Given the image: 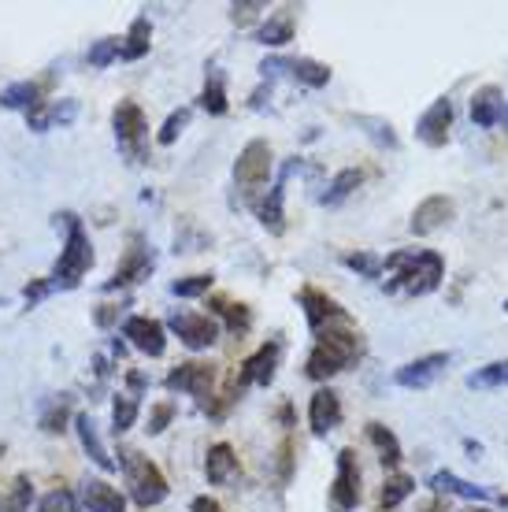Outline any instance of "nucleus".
<instances>
[{
    "mask_svg": "<svg viewBox=\"0 0 508 512\" xmlns=\"http://www.w3.org/2000/svg\"><path fill=\"white\" fill-rule=\"evenodd\" d=\"M382 275L386 294H434L445 279V256L438 249H397L382 260Z\"/></svg>",
    "mask_w": 508,
    "mask_h": 512,
    "instance_id": "obj_1",
    "label": "nucleus"
},
{
    "mask_svg": "<svg viewBox=\"0 0 508 512\" xmlns=\"http://www.w3.org/2000/svg\"><path fill=\"white\" fill-rule=\"evenodd\" d=\"M360 357H364V334L356 331L353 316H349V320L316 334V346L308 349L305 357V375L312 383H331L334 375H342Z\"/></svg>",
    "mask_w": 508,
    "mask_h": 512,
    "instance_id": "obj_2",
    "label": "nucleus"
},
{
    "mask_svg": "<svg viewBox=\"0 0 508 512\" xmlns=\"http://www.w3.org/2000/svg\"><path fill=\"white\" fill-rule=\"evenodd\" d=\"M56 227H64L67 238H64V249L56 256V268H52L49 282L52 290H78L82 279H86L93 264H97V253H93V242H89V231L86 223L75 216V212H56L52 216Z\"/></svg>",
    "mask_w": 508,
    "mask_h": 512,
    "instance_id": "obj_3",
    "label": "nucleus"
},
{
    "mask_svg": "<svg viewBox=\"0 0 508 512\" xmlns=\"http://www.w3.org/2000/svg\"><path fill=\"white\" fill-rule=\"evenodd\" d=\"M119 468H123V479L130 487V501L138 509H156L160 501H167L171 487H167V475L156 468L149 457H141L138 449H119Z\"/></svg>",
    "mask_w": 508,
    "mask_h": 512,
    "instance_id": "obj_4",
    "label": "nucleus"
},
{
    "mask_svg": "<svg viewBox=\"0 0 508 512\" xmlns=\"http://www.w3.org/2000/svg\"><path fill=\"white\" fill-rule=\"evenodd\" d=\"M112 130L119 153L127 156L130 164H149V123L141 112L138 101H119L112 108Z\"/></svg>",
    "mask_w": 508,
    "mask_h": 512,
    "instance_id": "obj_5",
    "label": "nucleus"
},
{
    "mask_svg": "<svg viewBox=\"0 0 508 512\" xmlns=\"http://www.w3.org/2000/svg\"><path fill=\"white\" fill-rule=\"evenodd\" d=\"M360 501H364V475H360L356 449L345 446V449H338V461H334V479H331V487H327V509L356 512Z\"/></svg>",
    "mask_w": 508,
    "mask_h": 512,
    "instance_id": "obj_6",
    "label": "nucleus"
},
{
    "mask_svg": "<svg viewBox=\"0 0 508 512\" xmlns=\"http://www.w3.org/2000/svg\"><path fill=\"white\" fill-rule=\"evenodd\" d=\"M271 171H275V153H271V141L253 138L242 153H238V160H234V186H238V190L253 201V193L260 190V186H267Z\"/></svg>",
    "mask_w": 508,
    "mask_h": 512,
    "instance_id": "obj_7",
    "label": "nucleus"
},
{
    "mask_svg": "<svg viewBox=\"0 0 508 512\" xmlns=\"http://www.w3.org/2000/svg\"><path fill=\"white\" fill-rule=\"evenodd\" d=\"M216 379H219V368L216 364H208V360H186V364H178L171 368L164 379V386L171 394H190L197 397V405H208L212 394H216Z\"/></svg>",
    "mask_w": 508,
    "mask_h": 512,
    "instance_id": "obj_8",
    "label": "nucleus"
},
{
    "mask_svg": "<svg viewBox=\"0 0 508 512\" xmlns=\"http://www.w3.org/2000/svg\"><path fill=\"white\" fill-rule=\"evenodd\" d=\"M156 268V253L153 245H149V238L145 234H130L127 238V253H123V260H119V268H115V275L108 282H104V290L112 294V290H127V286H134V282L149 279Z\"/></svg>",
    "mask_w": 508,
    "mask_h": 512,
    "instance_id": "obj_9",
    "label": "nucleus"
},
{
    "mask_svg": "<svg viewBox=\"0 0 508 512\" xmlns=\"http://www.w3.org/2000/svg\"><path fill=\"white\" fill-rule=\"evenodd\" d=\"M260 75H264V82H271V78H293L297 86H308V90H323L327 82H331V67L319 64V60H312V56H267L264 64H260Z\"/></svg>",
    "mask_w": 508,
    "mask_h": 512,
    "instance_id": "obj_10",
    "label": "nucleus"
},
{
    "mask_svg": "<svg viewBox=\"0 0 508 512\" xmlns=\"http://www.w3.org/2000/svg\"><path fill=\"white\" fill-rule=\"evenodd\" d=\"M167 327L178 334V342L190 349V353H204V349H212L219 342V323H216V316H208V312L175 308Z\"/></svg>",
    "mask_w": 508,
    "mask_h": 512,
    "instance_id": "obj_11",
    "label": "nucleus"
},
{
    "mask_svg": "<svg viewBox=\"0 0 508 512\" xmlns=\"http://www.w3.org/2000/svg\"><path fill=\"white\" fill-rule=\"evenodd\" d=\"M297 305L305 308V323H308V331H312V338L323 334L327 327H334V323L349 320V312H345L327 290H319V286H312V282L297 290Z\"/></svg>",
    "mask_w": 508,
    "mask_h": 512,
    "instance_id": "obj_12",
    "label": "nucleus"
},
{
    "mask_svg": "<svg viewBox=\"0 0 508 512\" xmlns=\"http://www.w3.org/2000/svg\"><path fill=\"white\" fill-rule=\"evenodd\" d=\"M301 167H305V164L293 156L290 164L279 171V179H275V186L267 190L264 201H256V205H253L256 219H260V227H264L267 234H275V238H279V234H286V208H282V205H286V182H290V175H293V171H301Z\"/></svg>",
    "mask_w": 508,
    "mask_h": 512,
    "instance_id": "obj_13",
    "label": "nucleus"
},
{
    "mask_svg": "<svg viewBox=\"0 0 508 512\" xmlns=\"http://www.w3.org/2000/svg\"><path fill=\"white\" fill-rule=\"evenodd\" d=\"M453 219H457V201H453V197H445V193H431V197H423L420 205L412 208L408 227H412L416 238H431V234L445 231Z\"/></svg>",
    "mask_w": 508,
    "mask_h": 512,
    "instance_id": "obj_14",
    "label": "nucleus"
},
{
    "mask_svg": "<svg viewBox=\"0 0 508 512\" xmlns=\"http://www.w3.org/2000/svg\"><path fill=\"white\" fill-rule=\"evenodd\" d=\"M279 360H282V342L279 338H267L253 357L242 360V368L234 375L238 390L245 394V386H271L275 383V372H279Z\"/></svg>",
    "mask_w": 508,
    "mask_h": 512,
    "instance_id": "obj_15",
    "label": "nucleus"
},
{
    "mask_svg": "<svg viewBox=\"0 0 508 512\" xmlns=\"http://www.w3.org/2000/svg\"><path fill=\"white\" fill-rule=\"evenodd\" d=\"M449 360H453L449 353H427V357L408 360V364H401L394 372V383L401 390H427V386H434L445 375Z\"/></svg>",
    "mask_w": 508,
    "mask_h": 512,
    "instance_id": "obj_16",
    "label": "nucleus"
},
{
    "mask_svg": "<svg viewBox=\"0 0 508 512\" xmlns=\"http://www.w3.org/2000/svg\"><path fill=\"white\" fill-rule=\"evenodd\" d=\"M123 338L145 357H164L167 353V327L153 316H130L123 323Z\"/></svg>",
    "mask_w": 508,
    "mask_h": 512,
    "instance_id": "obj_17",
    "label": "nucleus"
},
{
    "mask_svg": "<svg viewBox=\"0 0 508 512\" xmlns=\"http://www.w3.org/2000/svg\"><path fill=\"white\" fill-rule=\"evenodd\" d=\"M449 130H453V101L449 97H438V101L416 119V138L427 145V149H442L449 141Z\"/></svg>",
    "mask_w": 508,
    "mask_h": 512,
    "instance_id": "obj_18",
    "label": "nucleus"
},
{
    "mask_svg": "<svg viewBox=\"0 0 508 512\" xmlns=\"http://www.w3.org/2000/svg\"><path fill=\"white\" fill-rule=\"evenodd\" d=\"M342 423V397L334 394L331 386H319L312 401H308V427L316 438H327Z\"/></svg>",
    "mask_w": 508,
    "mask_h": 512,
    "instance_id": "obj_19",
    "label": "nucleus"
},
{
    "mask_svg": "<svg viewBox=\"0 0 508 512\" xmlns=\"http://www.w3.org/2000/svg\"><path fill=\"white\" fill-rule=\"evenodd\" d=\"M242 475V464H238V453L230 442H216V446H208L204 453V479L212 483V487H227Z\"/></svg>",
    "mask_w": 508,
    "mask_h": 512,
    "instance_id": "obj_20",
    "label": "nucleus"
},
{
    "mask_svg": "<svg viewBox=\"0 0 508 512\" xmlns=\"http://www.w3.org/2000/svg\"><path fill=\"white\" fill-rule=\"evenodd\" d=\"M293 30H297V8L282 4L279 12H271L264 23L256 26V41L267 45V49H282L293 41Z\"/></svg>",
    "mask_w": 508,
    "mask_h": 512,
    "instance_id": "obj_21",
    "label": "nucleus"
},
{
    "mask_svg": "<svg viewBox=\"0 0 508 512\" xmlns=\"http://www.w3.org/2000/svg\"><path fill=\"white\" fill-rule=\"evenodd\" d=\"M427 487H431V494H442V498H449V494H460V498H468L471 505L479 501H497V494L494 490H486V487H475V483H468V479H460L457 472H434L431 479H427Z\"/></svg>",
    "mask_w": 508,
    "mask_h": 512,
    "instance_id": "obj_22",
    "label": "nucleus"
},
{
    "mask_svg": "<svg viewBox=\"0 0 508 512\" xmlns=\"http://www.w3.org/2000/svg\"><path fill=\"white\" fill-rule=\"evenodd\" d=\"M78 116V101H41L38 108H30L26 112V127L34 130V134H45L49 127H67V123H75Z\"/></svg>",
    "mask_w": 508,
    "mask_h": 512,
    "instance_id": "obj_23",
    "label": "nucleus"
},
{
    "mask_svg": "<svg viewBox=\"0 0 508 512\" xmlns=\"http://www.w3.org/2000/svg\"><path fill=\"white\" fill-rule=\"evenodd\" d=\"M153 49V23H149V15H134V23L127 26V34L119 38V60H127V64H138L145 60Z\"/></svg>",
    "mask_w": 508,
    "mask_h": 512,
    "instance_id": "obj_24",
    "label": "nucleus"
},
{
    "mask_svg": "<svg viewBox=\"0 0 508 512\" xmlns=\"http://www.w3.org/2000/svg\"><path fill=\"white\" fill-rule=\"evenodd\" d=\"M501 112H505V93H501V86H479L475 97H471V123L490 130L501 123Z\"/></svg>",
    "mask_w": 508,
    "mask_h": 512,
    "instance_id": "obj_25",
    "label": "nucleus"
},
{
    "mask_svg": "<svg viewBox=\"0 0 508 512\" xmlns=\"http://www.w3.org/2000/svg\"><path fill=\"white\" fill-rule=\"evenodd\" d=\"M75 431H78V442H82V449H86V457L101 472H115L119 464L108 457V449H104V442H101V435H97V423H93V416L89 412H78L75 416Z\"/></svg>",
    "mask_w": 508,
    "mask_h": 512,
    "instance_id": "obj_26",
    "label": "nucleus"
},
{
    "mask_svg": "<svg viewBox=\"0 0 508 512\" xmlns=\"http://www.w3.org/2000/svg\"><path fill=\"white\" fill-rule=\"evenodd\" d=\"M82 505H86L89 512H127V498H123L119 487H112L108 479H86Z\"/></svg>",
    "mask_w": 508,
    "mask_h": 512,
    "instance_id": "obj_27",
    "label": "nucleus"
},
{
    "mask_svg": "<svg viewBox=\"0 0 508 512\" xmlns=\"http://www.w3.org/2000/svg\"><path fill=\"white\" fill-rule=\"evenodd\" d=\"M368 442L375 446V453H379L382 468H390V472H397V468H401V461H405V449H401L397 435L386 427V423H379V420L368 423Z\"/></svg>",
    "mask_w": 508,
    "mask_h": 512,
    "instance_id": "obj_28",
    "label": "nucleus"
},
{
    "mask_svg": "<svg viewBox=\"0 0 508 512\" xmlns=\"http://www.w3.org/2000/svg\"><path fill=\"white\" fill-rule=\"evenodd\" d=\"M41 97H45V82H34V78H23V82H12L0 90V108L8 112H30L38 108Z\"/></svg>",
    "mask_w": 508,
    "mask_h": 512,
    "instance_id": "obj_29",
    "label": "nucleus"
},
{
    "mask_svg": "<svg viewBox=\"0 0 508 512\" xmlns=\"http://www.w3.org/2000/svg\"><path fill=\"white\" fill-rule=\"evenodd\" d=\"M201 108H204V112H208V116H227V112H230L227 75H223V71H219L216 64H208V75H204Z\"/></svg>",
    "mask_w": 508,
    "mask_h": 512,
    "instance_id": "obj_30",
    "label": "nucleus"
},
{
    "mask_svg": "<svg viewBox=\"0 0 508 512\" xmlns=\"http://www.w3.org/2000/svg\"><path fill=\"white\" fill-rule=\"evenodd\" d=\"M208 308H212V316H223V323H227V331L234 334V338L249 334V327H253V308L242 305V301H230V297H212V301H208Z\"/></svg>",
    "mask_w": 508,
    "mask_h": 512,
    "instance_id": "obj_31",
    "label": "nucleus"
},
{
    "mask_svg": "<svg viewBox=\"0 0 508 512\" xmlns=\"http://www.w3.org/2000/svg\"><path fill=\"white\" fill-rule=\"evenodd\" d=\"M360 186H364V171H360V167H342V171H338V175L331 179L327 193L319 197V205H327V208L345 205V201H349V197H353Z\"/></svg>",
    "mask_w": 508,
    "mask_h": 512,
    "instance_id": "obj_32",
    "label": "nucleus"
},
{
    "mask_svg": "<svg viewBox=\"0 0 508 512\" xmlns=\"http://www.w3.org/2000/svg\"><path fill=\"white\" fill-rule=\"evenodd\" d=\"M71 412H75V401H71V394L49 397V401H45V409H41V416H38V427L45 431V435H64Z\"/></svg>",
    "mask_w": 508,
    "mask_h": 512,
    "instance_id": "obj_33",
    "label": "nucleus"
},
{
    "mask_svg": "<svg viewBox=\"0 0 508 512\" xmlns=\"http://www.w3.org/2000/svg\"><path fill=\"white\" fill-rule=\"evenodd\" d=\"M416 494V479L408 472H394V475H386V483H382L379 490V512H394L401 501H408Z\"/></svg>",
    "mask_w": 508,
    "mask_h": 512,
    "instance_id": "obj_34",
    "label": "nucleus"
},
{
    "mask_svg": "<svg viewBox=\"0 0 508 512\" xmlns=\"http://www.w3.org/2000/svg\"><path fill=\"white\" fill-rule=\"evenodd\" d=\"M464 386L468 390H505L508 386V357L505 360H490V364H483V368H475V372H468V379H464Z\"/></svg>",
    "mask_w": 508,
    "mask_h": 512,
    "instance_id": "obj_35",
    "label": "nucleus"
},
{
    "mask_svg": "<svg viewBox=\"0 0 508 512\" xmlns=\"http://www.w3.org/2000/svg\"><path fill=\"white\" fill-rule=\"evenodd\" d=\"M353 123L364 134H368L379 149H386V153H397L401 149V138H397V130H394V123L390 119H379V116H353Z\"/></svg>",
    "mask_w": 508,
    "mask_h": 512,
    "instance_id": "obj_36",
    "label": "nucleus"
},
{
    "mask_svg": "<svg viewBox=\"0 0 508 512\" xmlns=\"http://www.w3.org/2000/svg\"><path fill=\"white\" fill-rule=\"evenodd\" d=\"M30 501H34L30 475H15L12 483L0 490V512H30Z\"/></svg>",
    "mask_w": 508,
    "mask_h": 512,
    "instance_id": "obj_37",
    "label": "nucleus"
},
{
    "mask_svg": "<svg viewBox=\"0 0 508 512\" xmlns=\"http://www.w3.org/2000/svg\"><path fill=\"white\" fill-rule=\"evenodd\" d=\"M138 412H141V401L134 394H119L112 405V435H127L130 427L138 423Z\"/></svg>",
    "mask_w": 508,
    "mask_h": 512,
    "instance_id": "obj_38",
    "label": "nucleus"
},
{
    "mask_svg": "<svg viewBox=\"0 0 508 512\" xmlns=\"http://www.w3.org/2000/svg\"><path fill=\"white\" fill-rule=\"evenodd\" d=\"M115 60H119V38H101L93 41L86 52V64L93 67V71H104V67H112Z\"/></svg>",
    "mask_w": 508,
    "mask_h": 512,
    "instance_id": "obj_39",
    "label": "nucleus"
},
{
    "mask_svg": "<svg viewBox=\"0 0 508 512\" xmlns=\"http://www.w3.org/2000/svg\"><path fill=\"white\" fill-rule=\"evenodd\" d=\"M190 119H193V108H186V104H182V108H175V112L164 119V127H160L156 141H160V145H175V141L182 138V130L190 127Z\"/></svg>",
    "mask_w": 508,
    "mask_h": 512,
    "instance_id": "obj_40",
    "label": "nucleus"
},
{
    "mask_svg": "<svg viewBox=\"0 0 508 512\" xmlns=\"http://www.w3.org/2000/svg\"><path fill=\"white\" fill-rule=\"evenodd\" d=\"M212 282H216V275H186V279L171 282V294L175 297H208Z\"/></svg>",
    "mask_w": 508,
    "mask_h": 512,
    "instance_id": "obj_41",
    "label": "nucleus"
},
{
    "mask_svg": "<svg viewBox=\"0 0 508 512\" xmlns=\"http://www.w3.org/2000/svg\"><path fill=\"white\" fill-rule=\"evenodd\" d=\"M342 264L356 275H364V279H379L382 275V260L375 253H345Z\"/></svg>",
    "mask_w": 508,
    "mask_h": 512,
    "instance_id": "obj_42",
    "label": "nucleus"
},
{
    "mask_svg": "<svg viewBox=\"0 0 508 512\" xmlns=\"http://www.w3.org/2000/svg\"><path fill=\"white\" fill-rule=\"evenodd\" d=\"M260 12H267L264 0H234V4H230V23L253 26L256 19H260Z\"/></svg>",
    "mask_w": 508,
    "mask_h": 512,
    "instance_id": "obj_43",
    "label": "nucleus"
},
{
    "mask_svg": "<svg viewBox=\"0 0 508 512\" xmlns=\"http://www.w3.org/2000/svg\"><path fill=\"white\" fill-rule=\"evenodd\" d=\"M275 479H279V487H286L293 479V438L286 435L275 449Z\"/></svg>",
    "mask_w": 508,
    "mask_h": 512,
    "instance_id": "obj_44",
    "label": "nucleus"
},
{
    "mask_svg": "<svg viewBox=\"0 0 508 512\" xmlns=\"http://www.w3.org/2000/svg\"><path fill=\"white\" fill-rule=\"evenodd\" d=\"M212 242V234L193 231V223H182V234H175V253H201Z\"/></svg>",
    "mask_w": 508,
    "mask_h": 512,
    "instance_id": "obj_45",
    "label": "nucleus"
},
{
    "mask_svg": "<svg viewBox=\"0 0 508 512\" xmlns=\"http://www.w3.org/2000/svg\"><path fill=\"white\" fill-rule=\"evenodd\" d=\"M171 420H175V405L171 401H156L153 409H149V435H164L167 427H171Z\"/></svg>",
    "mask_w": 508,
    "mask_h": 512,
    "instance_id": "obj_46",
    "label": "nucleus"
},
{
    "mask_svg": "<svg viewBox=\"0 0 508 512\" xmlns=\"http://www.w3.org/2000/svg\"><path fill=\"white\" fill-rule=\"evenodd\" d=\"M38 512H75V501H71V494H67L64 487L49 490V494L38 501Z\"/></svg>",
    "mask_w": 508,
    "mask_h": 512,
    "instance_id": "obj_47",
    "label": "nucleus"
},
{
    "mask_svg": "<svg viewBox=\"0 0 508 512\" xmlns=\"http://www.w3.org/2000/svg\"><path fill=\"white\" fill-rule=\"evenodd\" d=\"M49 294H52V282H49V279H34V282H26V286H23V301H26V308L41 305V301H45Z\"/></svg>",
    "mask_w": 508,
    "mask_h": 512,
    "instance_id": "obj_48",
    "label": "nucleus"
},
{
    "mask_svg": "<svg viewBox=\"0 0 508 512\" xmlns=\"http://www.w3.org/2000/svg\"><path fill=\"white\" fill-rule=\"evenodd\" d=\"M115 320H119V305H97V312H93V323H97L101 331H108Z\"/></svg>",
    "mask_w": 508,
    "mask_h": 512,
    "instance_id": "obj_49",
    "label": "nucleus"
},
{
    "mask_svg": "<svg viewBox=\"0 0 508 512\" xmlns=\"http://www.w3.org/2000/svg\"><path fill=\"white\" fill-rule=\"evenodd\" d=\"M190 512H223V505H219L216 498H208V494H197V498L190 501Z\"/></svg>",
    "mask_w": 508,
    "mask_h": 512,
    "instance_id": "obj_50",
    "label": "nucleus"
},
{
    "mask_svg": "<svg viewBox=\"0 0 508 512\" xmlns=\"http://www.w3.org/2000/svg\"><path fill=\"white\" fill-rule=\"evenodd\" d=\"M420 512H449V498H442V494H434L427 505H420Z\"/></svg>",
    "mask_w": 508,
    "mask_h": 512,
    "instance_id": "obj_51",
    "label": "nucleus"
},
{
    "mask_svg": "<svg viewBox=\"0 0 508 512\" xmlns=\"http://www.w3.org/2000/svg\"><path fill=\"white\" fill-rule=\"evenodd\" d=\"M127 386H130V390H134V397H138L141 390L149 386V379H145V375H141V372H130V375H127Z\"/></svg>",
    "mask_w": 508,
    "mask_h": 512,
    "instance_id": "obj_52",
    "label": "nucleus"
},
{
    "mask_svg": "<svg viewBox=\"0 0 508 512\" xmlns=\"http://www.w3.org/2000/svg\"><path fill=\"white\" fill-rule=\"evenodd\" d=\"M264 97H271V82H267V86H260V90L253 93V101H249V104H253V108H264Z\"/></svg>",
    "mask_w": 508,
    "mask_h": 512,
    "instance_id": "obj_53",
    "label": "nucleus"
},
{
    "mask_svg": "<svg viewBox=\"0 0 508 512\" xmlns=\"http://www.w3.org/2000/svg\"><path fill=\"white\" fill-rule=\"evenodd\" d=\"M460 512H494V509H490V505H464Z\"/></svg>",
    "mask_w": 508,
    "mask_h": 512,
    "instance_id": "obj_54",
    "label": "nucleus"
},
{
    "mask_svg": "<svg viewBox=\"0 0 508 512\" xmlns=\"http://www.w3.org/2000/svg\"><path fill=\"white\" fill-rule=\"evenodd\" d=\"M501 123H505V130H508V101H505V112H501Z\"/></svg>",
    "mask_w": 508,
    "mask_h": 512,
    "instance_id": "obj_55",
    "label": "nucleus"
},
{
    "mask_svg": "<svg viewBox=\"0 0 508 512\" xmlns=\"http://www.w3.org/2000/svg\"><path fill=\"white\" fill-rule=\"evenodd\" d=\"M4 453H8V446H4V442H0V457H4Z\"/></svg>",
    "mask_w": 508,
    "mask_h": 512,
    "instance_id": "obj_56",
    "label": "nucleus"
},
{
    "mask_svg": "<svg viewBox=\"0 0 508 512\" xmlns=\"http://www.w3.org/2000/svg\"><path fill=\"white\" fill-rule=\"evenodd\" d=\"M505 308H508V305H505Z\"/></svg>",
    "mask_w": 508,
    "mask_h": 512,
    "instance_id": "obj_57",
    "label": "nucleus"
}]
</instances>
